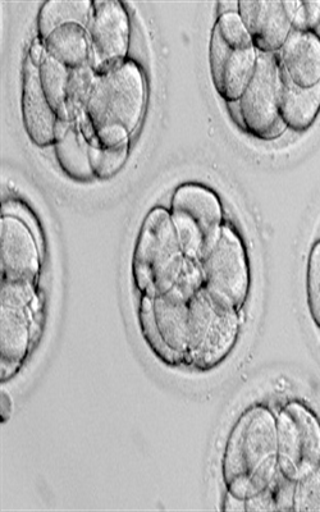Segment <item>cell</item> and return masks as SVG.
Listing matches in <instances>:
<instances>
[{"label":"cell","instance_id":"obj_10","mask_svg":"<svg viewBox=\"0 0 320 512\" xmlns=\"http://www.w3.org/2000/svg\"><path fill=\"white\" fill-rule=\"evenodd\" d=\"M204 287L201 263L186 258L184 269L175 286L166 294L154 297L153 309L157 326L166 344L186 358L189 347L190 300Z\"/></svg>","mask_w":320,"mask_h":512},{"label":"cell","instance_id":"obj_1","mask_svg":"<svg viewBox=\"0 0 320 512\" xmlns=\"http://www.w3.org/2000/svg\"><path fill=\"white\" fill-rule=\"evenodd\" d=\"M277 419L264 406L245 410L224 447L222 477L227 492L248 500L278 472Z\"/></svg>","mask_w":320,"mask_h":512},{"label":"cell","instance_id":"obj_13","mask_svg":"<svg viewBox=\"0 0 320 512\" xmlns=\"http://www.w3.org/2000/svg\"><path fill=\"white\" fill-rule=\"evenodd\" d=\"M2 281L35 283L41 268V248L34 233L21 219H0Z\"/></svg>","mask_w":320,"mask_h":512},{"label":"cell","instance_id":"obj_29","mask_svg":"<svg viewBox=\"0 0 320 512\" xmlns=\"http://www.w3.org/2000/svg\"><path fill=\"white\" fill-rule=\"evenodd\" d=\"M320 24V2H300L292 30L313 31Z\"/></svg>","mask_w":320,"mask_h":512},{"label":"cell","instance_id":"obj_24","mask_svg":"<svg viewBox=\"0 0 320 512\" xmlns=\"http://www.w3.org/2000/svg\"><path fill=\"white\" fill-rule=\"evenodd\" d=\"M96 79H98V73L93 70L90 63L72 68L70 71L66 104L72 122H76L81 116H84Z\"/></svg>","mask_w":320,"mask_h":512},{"label":"cell","instance_id":"obj_23","mask_svg":"<svg viewBox=\"0 0 320 512\" xmlns=\"http://www.w3.org/2000/svg\"><path fill=\"white\" fill-rule=\"evenodd\" d=\"M295 487V480L278 470L262 492L245 500L246 511H294Z\"/></svg>","mask_w":320,"mask_h":512},{"label":"cell","instance_id":"obj_19","mask_svg":"<svg viewBox=\"0 0 320 512\" xmlns=\"http://www.w3.org/2000/svg\"><path fill=\"white\" fill-rule=\"evenodd\" d=\"M54 153L59 167L72 180L89 182L95 178L90 166L88 141L75 122L67 134L54 143Z\"/></svg>","mask_w":320,"mask_h":512},{"label":"cell","instance_id":"obj_3","mask_svg":"<svg viewBox=\"0 0 320 512\" xmlns=\"http://www.w3.org/2000/svg\"><path fill=\"white\" fill-rule=\"evenodd\" d=\"M240 310L200 288L190 300L189 347L186 364L199 370L218 367L239 340Z\"/></svg>","mask_w":320,"mask_h":512},{"label":"cell","instance_id":"obj_20","mask_svg":"<svg viewBox=\"0 0 320 512\" xmlns=\"http://www.w3.org/2000/svg\"><path fill=\"white\" fill-rule=\"evenodd\" d=\"M94 2L90 0H49L41 4L38 15L39 38L45 40L58 27L79 24L86 27L93 16Z\"/></svg>","mask_w":320,"mask_h":512},{"label":"cell","instance_id":"obj_26","mask_svg":"<svg viewBox=\"0 0 320 512\" xmlns=\"http://www.w3.org/2000/svg\"><path fill=\"white\" fill-rule=\"evenodd\" d=\"M294 511L320 512V464L297 480L294 496Z\"/></svg>","mask_w":320,"mask_h":512},{"label":"cell","instance_id":"obj_6","mask_svg":"<svg viewBox=\"0 0 320 512\" xmlns=\"http://www.w3.org/2000/svg\"><path fill=\"white\" fill-rule=\"evenodd\" d=\"M282 68L277 54L259 53L253 79L239 99L244 130L262 140H273L286 130L280 114Z\"/></svg>","mask_w":320,"mask_h":512},{"label":"cell","instance_id":"obj_32","mask_svg":"<svg viewBox=\"0 0 320 512\" xmlns=\"http://www.w3.org/2000/svg\"><path fill=\"white\" fill-rule=\"evenodd\" d=\"M228 109H230L231 117L233 118V121L236 122V125H239L242 130H244V120H242V113L240 109L239 100H235V102H228L227 103Z\"/></svg>","mask_w":320,"mask_h":512},{"label":"cell","instance_id":"obj_30","mask_svg":"<svg viewBox=\"0 0 320 512\" xmlns=\"http://www.w3.org/2000/svg\"><path fill=\"white\" fill-rule=\"evenodd\" d=\"M2 216H12L21 219L22 222L30 228L34 233L36 240H38L40 248H43V239H41V230L38 221L31 210L25 204L18 203V201H9L3 205Z\"/></svg>","mask_w":320,"mask_h":512},{"label":"cell","instance_id":"obj_11","mask_svg":"<svg viewBox=\"0 0 320 512\" xmlns=\"http://www.w3.org/2000/svg\"><path fill=\"white\" fill-rule=\"evenodd\" d=\"M90 64L98 75L126 61L130 48L131 24L127 9L117 0L94 2L88 26Z\"/></svg>","mask_w":320,"mask_h":512},{"label":"cell","instance_id":"obj_16","mask_svg":"<svg viewBox=\"0 0 320 512\" xmlns=\"http://www.w3.org/2000/svg\"><path fill=\"white\" fill-rule=\"evenodd\" d=\"M277 58L296 86L308 89L320 84V39L314 32L292 30Z\"/></svg>","mask_w":320,"mask_h":512},{"label":"cell","instance_id":"obj_28","mask_svg":"<svg viewBox=\"0 0 320 512\" xmlns=\"http://www.w3.org/2000/svg\"><path fill=\"white\" fill-rule=\"evenodd\" d=\"M308 306L310 317L320 329V241L310 251L308 264Z\"/></svg>","mask_w":320,"mask_h":512},{"label":"cell","instance_id":"obj_8","mask_svg":"<svg viewBox=\"0 0 320 512\" xmlns=\"http://www.w3.org/2000/svg\"><path fill=\"white\" fill-rule=\"evenodd\" d=\"M201 268L209 294L241 310L249 296L250 268L244 242L231 224H223L221 237Z\"/></svg>","mask_w":320,"mask_h":512},{"label":"cell","instance_id":"obj_22","mask_svg":"<svg viewBox=\"0 0 320 512\" xmlns=\"http://www.w3.org/2000/svg\"><path fill=\"white\" fill-rule=\"evenodd\" d=\"M137 315H139L141 335H143L145 344L148 345L155 358L169 365V367H177V365L186 363L185 356L173 351L160 335L157 320H155L152 297H141Z\"/></svg>","mask_w":320,"mask_h":512},{"label":"cell","instance_id":"obj_25","mask_svg":"<svg viewBox=\"0 0 320 512\" xmlns=\"http://www.w3.org/2000/svg\"><path fill=\"white\" fill-rule=\"evenodd\" d=\"M130 152V141L117 146L89 145L90 166L94 176L105 180L120 171Z\"/></svg>","mask_w":320,"mask_h":512},{"label":"cell","instance_id":"obj_31","mask_svg":"<svg viewBox=\"0 0 320 512\" xmlns=\"http://www.w3.org/2000/svg\"><path fill=\"white\" fill-rule=\"evenodd\" d=\"M48 56L47 49H45L44 41L40 38H35L32 40L30 45L29 54H27V58L30 59L32 63L35 64L36 67H39L41 62L44 61V58Z\"/></svg>","mask_w":320,"mask_h":512},{"label":"cell","instance_id":"obj_15","mask_svg":"<svg viewBox=\"0 0 320 512\" xmlns=\"http://www.w3.org/2000/svg\"><path fill=\"white\" fill-rule=\"evenodd\" d=\"M22 121L32 143L41 148L56 143L57 114L41 88L39 67L27 57L22 73Z\"/></svg>","mask_w":320,"mask_h":512},{"label":"cell","instance_id":"obj_17","mask_svg":"<svg viewBox=\"0 0 320 512\" xmlns=\"http://www.w3.org/2000/svg\"><path fill=\"white\" fill-rule=\"evenodd\" d=\"M280 114L287 128L296 132L308 130L320 112V84L300 88L283 73Z\"/></svg>","mask_w":320,"mask_h":512},{"label":"cell","instance_id":"obj_27","mask_svg":"<svg viewBox=\"0 0 320 512\" xmlns=\"http://www.w3.org/2000/svg\"><path fill=\"white\" fill-rule=\"evenodd\" d=\"M214 29H217L221 38L227 44L237 48H251L254 47L253 39L246 27L245 22L242 21L239 12L226 13L218 17Z\"/></svg>","mask_w":320,"mask_h":512},{"label":"cell","instance_id":"obj_4","mask_svg":"<svg viewBox=\"0 0 320 512\" xmlns=\"http://www.w3.org/2000/svg\"><path fill=\"white\" fill-rule=\"evenodd\" d=\"M145 104L144 73L139 64L125 61L98 75L85 114L95 131L104 127H121L131 135L143 118Z\"/></svg>","mask_w":320,"mask_h":512},{"label":"cell","instance_id":"obj_9","mask_svg":"<svg viewBox=\"0 0 320 512\" xmlns=\"http://www.w3.org/2000/svg\"><path fill=\"white\" fill-rule=\"evenodd\" d=\"M35 283L2 281L0 305V359L2 377L15 370L29 354L35 327Z\"/></svg>","mask_w":320,"mask_h":512},{"label":"cell","instance_id":"obj_7","mask_svg":"<svg viewBox=\"0 0 320 512\" xmlns=\"http://www.w3.org/2000/svg\"><path fill=\"white\" fill-rule=\"evenodd\" d=\"M276 419L278 469L297 482L320 464V422L299 401L288 402Z\"/></svg>","mask_w":320,"mask_h":512},{"label":"cell","instance_id":"obj_18","mask_svg":"<svg viewBox=\"0 0 320 512\" xmlns=\"http://www.w3.org/2000/svg\"><path fill=\"white\" fill-rule=\"evenodd\" d=\"M43 41L49 56L71 70L90 62V39L84 26L63 25Z\"/></svg>","mask_w":320,"mask_h":512},{"label":"cell","instance_id":"obj_12","mask_svg":"<svg viewBox=\"0 0 320 512\" xmlns=\"http://www.w3.org/2000/svg\"><path fill=\"white\" fill-rule=\"evenodd\" d=\"M258 57L255 47H232L213 27L209 45L210 76L217 93L227 103L239 100L244 94L253 79Z\"/></svg>","mask_w":320,"mask_h":512},{"label":"cell","instance_id":"obj_33","mask_svg":"<svg viewBox=\"0 0 320 512\" xmlns=\"http://www.w3.org/2000/svg\"><path fill=\"white\" fill-rule=\"evenodd\" d=\"M231 12H239V2L217 4L218 17Z\"/></svg>","mask_w":320,"mask_h":512},{"label":"cell","instance_id":"obj_5","mask_svg":"<svg viewBox=\"0 0 320 512\" xmlns=\"http://www.w3.org/2000/svg\"><path fill=\"white\" fill-rule=\"evenodd\" d=\"M171 219L186 258L203 262L221 237V201L207 187L186 184L173 194Z\"/></svg>","mask_w":320,"mask_h":512},{"label":"cell","instance_id":"obj_14","mask_svg":"<svg viewBox=\"0 0 320 512\" xmlns=\"http://www.w3.org/2000/svg\"><path fill=\"white\" fill-rule=\"evenodd\" d=\"M239 13L259 53L277 54L292 32L283 2H239Z\"/></svg>","mask_w":320,"mask_h":512},{"label":"cell","instance_id":"obj_2","mask_svg":"<svg viewBox=\"0 0 320 512\" xmlns=\"http://www.w3.org/2000/svg\"><path fill=\"white\" fill-rule=\"evenodd\" d=\"M185 262L186 255L171 214L164 208L150 210L141 226L132 259L137 291L152 299L166 294L175 286Z\"/></svg>","mask_w":320,"mask_h":512},{"label":"cell","instance_id":"obj_21","mask_svg":"<svg viewBox=\"0 0 320 512\" xmlns=\"http://www.w3.org/2000/svg\"><path fill=\"white\" fill-rule=\"evenodd\" d=\"M70 71L71 68L64 66L57 59L50 57L49 54L39 66L41 88H43L44 94L59 120L64 121H71L66 104Z\"/></svg>","mask_w":320,"mask_h":512}]
</instances>
